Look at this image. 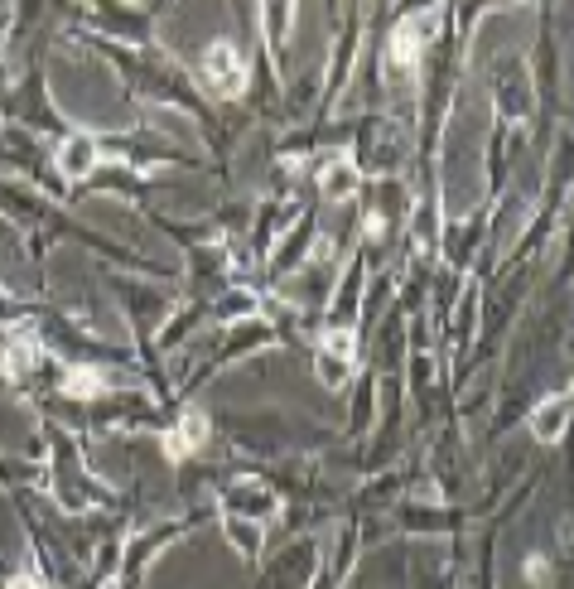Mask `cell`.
<instances>
[{"label": "cell", "mask_w": 574, "mask_h": 589, "mask_svg": "<svg viewBox=\"0 0 574 589\" xmlns=\"http://www.w3.org/2000/svg\"><path fill=\"white\" fill-rule=\"evenodd\" d=\"M63 392L68 396H97V392H107V382H102L92 367H73V372L63 377Z\"/></svg>", "instance_id": "obj_9"}, {"label": "cell", "mask_w": 574, "mask_h": 589, "mask_svg": "<svg viewBox=\"0 0 574 589\" xmlns=\"http://www.w3.org/2000/svg\"><path fill=\"white\" fill-rule=\"evenodd\" d=\"M97 165V141H87V136H68V141L58 145V169L68 174V179H87Z\"/></svg>", "instance_id": "obj_7"}, {"label": "cell", "mask_w": 574, "mask_h": 589, "mask_svg": "<svg viewBox=\"0 0 574 589\" xmlns=\"http://www.w3.org/2000/svg\"><path fill=\"white\" fill-rule=\"evenodd\" d=\"M10 589H39V580H34V575H20V580H15Z\"/></svg>", "instance_id": "obj_10"}, {"label": "cell", "mask_w": 574, "mask_h": 589, "mask_svg": "<svg viewBox=\"0 0 574 589\" xmlns=\"http://www.w3.org/2000/svg\"><path fill=\"white\" fill-rule=\"evenodd\" d=\"M246 63H242V54L232 49V44H213L208 54H203V83L213 87L218 97H242L246 92Z\"/></svg>", "instance_id": "obj_1"}, {"label": "cell", "mask_w": 574, "mask_h": 589, "mask_svg": "<svg viewBox=\"0 0 574 589\" xmlns=\"http://www.w3.org/2000/svg\"><path fill=\"white\" fill-rule=\"evenodd\" d=\"M0 363L10 377H29L39 363V338L29 329H0Z\"/></svg>", "instance_id": "obj_3"}, {"label": "cell", "mask_w": 574, "mask_h": 589, "mask_svg": "<svg viewBox=\"0 0 574 589\" xmlns=\"http://www.w3.org/2000/svg\"><path fill=\"white\" fill-rule=\"evenodd\" d=\"M565 425H570V392L550 396V401H541V406L531 411V435H536L541 445H560Z\"/></svg>", "instance_id": "obj_4"}, {"label": "cell", "mask_w": 574, "mask_h": 589, "mask_svg": "<svg viewBox=\"0 0 574 589\" xmlns=\"http://www.w3.org/2000/svg\"><path fill=\"white\" fill-rule=\"evenodd\" d=\"M348 372H353V338H348V334H333L324 343V353H319V377H324L328 387H338Z\"/></svg>", "instance_id": "obj_6"}, {"label": "cell", "mask_w": 574, "mask_h": 589, "mask_svg": "<svg viewBox=\"0 0 574 589\" xmlns=\"http://www.w3.org/2000/svg\"><path fill=\"white\" fill-rule=\"evenodd\" d=\"M222 507H227L232 522H246V517H251V527H256V522H271L275 512H280L275 493L266 483H256V478H251V483H232V488L222 493Z\"/></svg>", "instance_id": "obj_2"}, {"label": "cell", "mask_w": 574, "mask_h": 589, "mask_svg": "<svg viewBox=\"0 0 574 589\" xmlns=\"http://www.w3.org/2000/svg\"><path fill=\"white\" fill-rule=\"evenodd\" d=\"M208 416L203 411H189L184 421L174 425L169 435H164V449H169V459H184V454H193V449H203V440H208Z\"/></svg>", "instance_id": "obj_5"}, {"label": "cell", "mask_w": 574, "mask_h": 589, "mask_svg": "<svg viewBox=\"0 0 574 589\" xmlns=\"http://www.w3.org/2000/svg\"><path fill=\"white\" fill-rule=\"evenodd\" d=\"M319 189L328 198H353L357 194V165L348 155H333L324 169H319Z\"/></svg>", "instance_id": "obj_8"}]
</instances>
